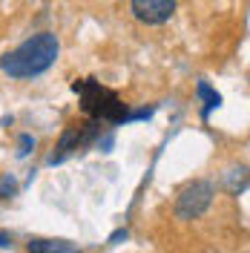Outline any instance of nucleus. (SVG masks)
Masks as SVG:
<instances>
[{"mask_svg": "<svg viewBox=\"0 0 250 253\" xmlns=\"http://www.w3.org/2000/svg\"><path fill=\"white\" fill-rule=\"evenodd\" d=\"M72 89L81 95V107L83 112H89L98 121H112V124H121V121H129V112H126V104L118 98V95L101 86L95 78H83L75 81Z\"/></svg>", "mask_w": 250, "mask_h": 253, "instance_id": "obj_2", "label": "nucleus"}, {"mask_svg": "<svg viewBox=\"0 0 250 253\" xmlns=\"http://www.w3.org/2000/svg\"><path fill=\"white\" fill-rule=\"evenodd\" d=\"M6 245H12V239L6 236V233H0V248H6Z\"/></svg>", "mask_w": 250, "mask_h": 253, "instance_id": "obj_10", "label": "nucleus"}, {"mask_svg": "<svg viewBox=\"0 0 250 253\" xmlns=\"http://www.w3.org/2000/svg\"><path fill=\"white\" fill-rule=\"evenodd\" d=\"M29 147H35V141H32L29 135H23V138H20V156H26V153H29Z\"/></svg>", "mask_w": 250, "mask_h": 253, "instance_id": "obj_9", "label": "nucleus"}, {"mask_svg": "<svg viewBox=\"0 0 250 253\" xmlns=\"http://www.w3.org/2000/svg\"><path fill=\"white\" fill-rule=\"evenodd\" d=\"M58 52H61L58 35L55 32H38L29 41H23L17 49L6 52L0 58V69L9 78H38L58 61Z\"/></svg>", "mask_w": 250, "mask_h": 253, "instance_id": "obj_1", "label": "nucleus"}, {"mask_svg": "<svg viewBox=\"0 0 250 253\" xmlns=\"http://www.w3.org/2000/svg\"><path fill=\"white\" fill-rule=\"evenodd\" d=\"M15 190H17V184H15V178H12V175H6V178H0V199H6V193L12 196Z\"/></svg>", "mask_w": 250, "mask_h": 253, "instance_id": "obj_8", "label": "nucleus"}, {"mask_svg": "<svg viewBox=\"0 0 250 253\" xmlns=\"http://www.w3.org/2000/svg\"><path fill=\"white\" fill-rule=\"evenodd\" d=\"M199 95H202L204 98V118H207V115H210V110H216V107H219L221 104V98H219V92H213V89H210V84H207V81H202V84H199Z\"/></svg>", "mask_w": 250, "mask_h": 253, "instance_id": "obj_7", "label": "nucleus"}, {"mask_svg": "<svg viewBox=\"0 0 250 253\" xmlns=\"http://www.w3.org/2000/svg\"><path fill=\"white\" fill-rule=\"evenodd\" d=\"M132 15L147 26H161L175 15V0H132Z\"/></svg>", "mask_w": 250, "mask_h": 253, "instance_id": "obj_4", "label": "nucleus"}, {"mask_svg": "<svg viewBox=\"0 0 250 253\" xmlns=\"http://www.w3.org/2000/svg\"><path fill=\"white\" fill-rule=\"evenodd\" d=\"M29 253H81V251L72 242H63V239H32Z\"/></svg>", "mask_w": 250, "mask_h": 253, "instance_id": "obj_6", "label": "nucleus"}, {"mask_svg": "<svg viewBox=\"0 0 250 253\" xmlns=\"http://www.w3.org/2000/svg\"><path fill=\"white\" fill-rule=\"evenodd\" d=\"M98 121H92V124H83V126H69L66 132H63V138H61V144H58V153L49 158V164H55V161H63V158L69 156L72 150H78V147H83V144H89L98 135Z\"/></svg>", "mask_w": 250, "mask_h": 253, "instance_id": "obj_5", "label": "nucleus"}, {"mask_svg": "<svg viewBox=\"0 0 250 253\" xmlns=\"http://www.w3.org/2000/svg\"><path fill=\"white\" fill-rule=\"evenodd\" d=\"M213 202V184L210 181H193L181 196H178V205H175V213L178 219H199L204 210Z\"/></svg>", "mask_w": 250, "mask_h": 253, "instance_id": "obj_3", "label": "nucleus"}]
</instances>
